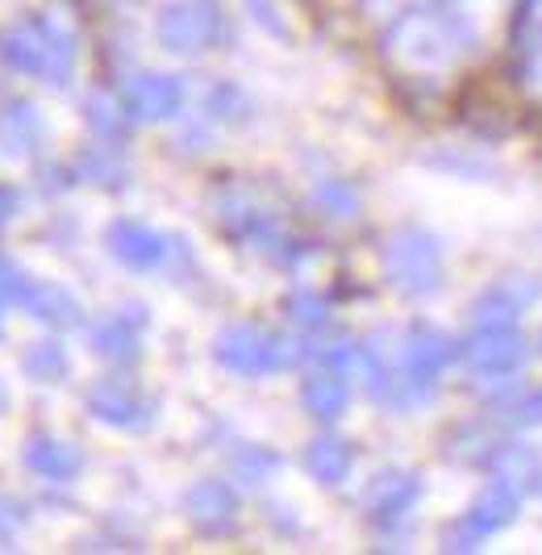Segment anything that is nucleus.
I'll return each mask as SVG.
<instances>
[{
  "instance_id": "nucleus-1",
  "label": "nucleus",
  "mask_w": 542,
  "mask_h": 555,
  "mask_svg": "<svg viewBox=\"0 0 542 555\" xmlns=\"http://www.w3.org/2000/svg\"><path fill=\"white\" fill-rule=\"evenodd\" d=\"M472 47H476L472 34L455 22L451 9H409L388 29L384 59L397 72L426 80V76H447Z\"/></svg>"
},
{
  "instance_id": "nucleus-2",
  "label": "nucleus",
  "mask_w": 542,
  "mask_h": 555,
  "mask_svg": "<svg viewBox=\"0 0 542 555\" xmlns=\"http://www.w3.org/2000/svg\"><path fill=\"white\" fill-rule=\"evenodd\" d=\"M0 63L9 72L63 88L76 72V34L51 17H22L0 29Z\"/></svg>"
},
{
  "instance_id": "nucleus-3",
  "label": "nucleus",
  "mask_w": 542,
  "mask_h": 555,
  "mask_svg": "<svg viewBox=\"0 0 542 555\" xmlns=\"http://www.w3.org/2000/svg\"><path fill=\"white\" fill-rule=\"evenodd\" d=\"M384 276L401 297H413V301L434 297L442 288V276H447L438 238L422 225L392 230L388 243H384Z\"/></svg>"
},
{
  "instance_id": "nucleus-4",
  "label": "nucleus",
  "mask_w": 542,
  "mask_h": 555,
  "mask_svg": "<svg viewBox=\"0 0 542 555\" xmlns=\"http://www.w3.org/2000/svg\"><path fill=\"white\" fill-rule=\"evenodd\" d=\"M214 360L234 372V376H271V372H288L305 360V347L288 334H275L268 326H225L214 343Z\"/></svg>"
},
{
  "instance_id": "nucleus-5",
  "label": "nucleus",
  "mask_w": 542,
  "mask_h": 555,
  "mask_svg": "<svg viewBox=\"0 0 542 555\" xmlns=\"http://www.w3.org/2000/svg\"><path fill=\"white\" fill-rule=\"evenodd\" d=\"M517 505H521V489L509 485V480H488L480 489V498L472 501V509L463 514L455 527H447L442 534V547L447 552H476L480 543H488L492 534L509 527L517 518Z\"/></svg>"
},
{
  "instance_id": "nucleus-6",
  "label": "nucleus",
  "mask_w": 542,
  "mask_h": 555,
  "mask_svg": "<svg viewBox=\"0 0 542 555\" xmlns=\"http://www.w3.org/2000/svg\"><path fill=\"white\" fill-rule=\"evenodd\" d=\"M83 405L96 422H105L113 430H126V435H146L159 422V401L146 397L134 380H121V376L96 380L83 392Z\"/></svg>"
},
{
  "instance_id": "nucleus-7",
  "label": "nucleus",
  "mask_w": 542,
  "mask_h": 555,
  "mask_svg": "<svg viewBox=\"0 0 542 555\" xmlns=\"http://www.w3.org/2000/svg\"><path fill=\"white\" fill-rule=\"evenodd\" d=\"M155 38L171 55H201L221 38V9L217 0H176L155 22Z\"/></svg>"
},
{
  "instance_id": "nucleus-8",
  "label": "nucleus",
  "mask_w": 542,
  "mask_h": 555,
  "mask_svg": "<svg viewBox=\"0 0 542 555\" xmlns=\"http://www.w3.org/2000/svg\"><path fill=\"white\" fill-rule=\"evenodd\" d=\"M530 356V343L517 334V326H476V334L463 343V360L476 376L505 380L521 372V363Z\"/></svg>"
},
{
  "instance_id": "nucleus-9",
  "label": "nucleus",
  "mask_w": 542,
  "mask_h": 555,
  "mask_svg": "<svg viewBox=\"0 0 542 555\" xmlns=\"http://www.w3.org/2000/svg\"><path fill=\"white\" fill-rule=\"evenodd\" d=\"M184 514H189L192 527L209 534V539H230L243 522L238 493L225 480H196L184 493Z\"/></svg>"
},
{
  "instance_id": "nucleus-10",
  "label": "nucleus",
  "mask_w": 542,
  "mask_h": 555,
  "mask_svg": "<svg viewBox=\"0 0 542 555\" xmlns=\"http://www.w3.org/2000/svg\"><path fill=\"white\" fill-rule=\"evenodd\" d=\"M184 101H189L184 83L176 80V76H155V72L134 76V80H126V88H121V105L130 113V121H142V126L171 121L176 113L184 109Z\"/></svg>"
},
{
  "instance_id": "nucleus-11",
  "label": "nucleus",
  "mask_w": 542,
  "mask_h": 555,
  "mask_svg": "<svg viewBox=\"0 0 542 555\" xmlns=\"http://www.w3.org/2000/svg\"><path fill=\"white\" fill-rule=\"evenodd\" d=\"M105 247L108 255L121 263V268H130V272H151V268H163L167 263V238H163L159 230H151V225L142 222H130V218H117V222L105 230Z\"/></svg>"
},
{
  "instance_id": "nucleus-12",
  "label": "nucleus",
  "mask_w": 542,
  "mask_h": 555,
  "mask_svg": "<svg viewBox=\"0 0 542 555\" xmlns=\"http://www.w3.org/2000/svg\"><path fill=\"white\" fill-rule=\"evenodd\" d=\"M417 498H422V476L405 473V468H388L363 489V509L384 527H397L401 518H409Z\"/></svg>"
},
{
  "instance_id": "nucleus-13",
  "label": "nucleus",
  "mask_w": 542,
  "mask_h": 555,
  "mask_svg": "<svg viewBox=\"0 0 542 555\" xmlns=\"http://www.w3.org/2000/svg\"><path fill=\"white\" fill-rule=\"evenodd\" d=\"M142 326H146V309H121V313H113V318L92 326V351L105 363H113V367H130L142 356Z\"/></svg>"
},
{
  "instance_id": "nucleus-14",
  "label": "nucleus",
  "mask_w": 542,
  "mask_h": 555,
  "mask_svg": "<svg viewBox=\"0 0 542 555\" xmlns=\"http://www.w3.org/2000/svg\"><path fill=\"white\" fill-rule=\"evenodd\" d=\"M300 401H305V410L318 417V422H338V417L347 414V405H351V376L338 363L325 360L318 372L305 376Z\"/></svg>"
},
{
  "instance_id": "nucleus-15",
  "label": "nucleus",
  "mask_w": 542,
  "mask_h": 555,
  "mask_svg": "<svg viewBox=\"0 0 542 555\" xmlns=\"http://www.w3.org/2000/svg\"><path fill=\"white\" fill-rule=\"evenodd\" d=\"M26 468L42 480H54V485H67L83 473V451L67 439H54V435H29L26 451H22Z\"/></svg>"
},
{
  "instance_id": "nucleus-16",
  "label": "nucleus",
  "mask_w": 542,
  "mask_h": 555,
  "mask_svg": "<svg viewBox=\"0 0 542 555\" xmlns=\"http://www.w3.org/2000/svg\"><path fill=\"white\" fill-rule=\"evenodd\" d=\"M42 113L34 109L29 101H9L4 109H0V151L9 155V159H29V155H38V146H42Z\"/></svg>"
},
{
  "instance_id": "nucleus-17",
  "label": "nucleus",
  "mask_w": 542,
  "mask_h": 555,
  "mask_svg": "<svg viewBox=\"0 0 542 555\" xmlns=\"http://www.w3.org/2000/svg\"><path fill=\"white\" fill-rule=\"evenodd\" d=\"M305 468L313 480H322L330 489H338L354 468V447L338 435H318L313 443L305 447Z\"/></svg>"
},
{
  "instance_id": "nucleus-18",
  "label": "nucleus",
  "mask_w": 542,
  "mask_h": 555,
  "mask_svg": "<svg viewBox=\"0 0 542 555\" xmlns=\"http://www.w3.org/2000/svg\"><path fill=\"white\" fill-rule=\"evenodd\" d=\"M26 309L38 322H47L51 331H72V326L83 322L80 301H76L67 288H59V284H34L26 297Z\"/></svg>"
},
{
  "instance_id": "nucleus-19",
  "label": "nucleus",
  "mask_w": 542,
  "mask_h": 555,
  "mask_svg": "<svg viewBox=\"0 0 542 555\" xmlns=\"http://www.w3.org/2000/svg\"><path fill=\"white\" fill-rule=\"evenodd\" d=\"M22 372L34 385H59L72 372V356L59 338H42V343H29V351L22 356Z\"/></svg>"
},
{
  "instance_id": "nucleus-20",
  "label": "nucleus",
  "mask_w": 542,
  "mask_h": 555,
  "mask_svg": "<svg viewBox=\"0 0 542 555\" xmlns=\"http://www.w3.org/2000/svg\"><path fill=\"white\" fill-rule=\"evenodd\" d=\"M83 113H88V126H92L101 139H108V142L126 139L130 113H126V105H121V96H113V92H92L88 105H83Z\"/></svg>"
},
{
  "instance_id": "nucleus-21",
  "label": "nucleus",
  "mask_w": 542,
  "mask_h": 555,
  "mask_svg": "<svg viewBox=\"0 0 542 555\" xmlns=\"http://www.w3.org/2000/svg\"><path fill=\"white\" fill-rule=\"evenodd\" d=\"M447 9H451V13H455V22L472 34V42L480 47V42L488 38V29L501 22L505 0H451Z\"/></svg>"
},
{
  "instance_id": "nucleus-22",
  "label": "nucleus",
  "mask_w": 542,
  "mask_h": 555,
  "mask_svg": "<svg viewBox=\"0 0 542 555\" xmlns=\"http://www.w3.org/2000/svg\"><path fill=\"white\" fill-rule=\"evenodd\" d=\"M313 205L322 209L330 222H351V218H359V193H354L347 180H322L313 189Z\"/></svg>"
},
{
  "instance_id": "nucleus-23",
  "label": "nucleus",
  "mask_w": 542,
  "mask_h": 555,
  "mask_svg": "<svg viewBox=\"0 0 542 555\" xmlns=\"http://www.w3.org/2000/svg\"><path fill=\"white\" fill-rule=\"evenodd\" d=\"M488 464H492V473L501 476V480H509L517 489H526L530 480H539V460L526 447H496Z\"/></svg>"
},
{
  "instance_id": "nucleus-24",
  "label": "nucleus",
  "mask_w": 542,
  "mask_h": 555,
  "mask_svg": "<svg viewBox=\"0 0 542 555\" xmlns=\"http://www.w3.org/2000/svg\"><path fill=\"white\" fill-rule=\"evenodd\" d=\"M80 180L101 184V189H121L126 184V164L117 159V151H88L80 159Z\"/></svg>"
},
{
  "instance_id": "nucleus-25",
  "label": "nucleus",
  "mask_w": 542,
  "mask_h": 555,
  "mask_svg": "<svg viewBox=\"0 0 542 555\" xmlns=\"http://www.w3.org/2000/svg\"><path fill=\"white\" fill-rule=\"evenodd\" d=\"M246 96L234 88V83H217L214 92H209V101H205V117L214 121V126H234V121H246Z\"/></svg>"
},
{
  "instance_id": "nucleus-26",
  "label": "nucleus",
  "mask_w": 542,
  "mask_h": 555,
  "mask_svg": "<svg viewBox=\"0 0 542 555\" xmlns=\"http://www.w3.org/2000/svg\"><path fill=\"white\" fill-rule=\"evenodd\" d=\"M517 313H521V301L514 293L509 288H492L476 306V326H514Z\"/></svg>"
},
{
  "instance_id": "nucleus-27",
  "label": "nucleus",
  "mask_w": 542,
  "mask_h": 555,
  "mask_svg": "<svg viewBox=\"0 0 542 555\" xmlns=\"http://www.w3.org/2000/svg\"><path fill=\"white\" fill-rule=\"evenodd\" d=\"M275 468H280V455H271L263 447H246V451L234 455V473L243 476L246 485H263Z\"/></svg>"
},
{
  "instance_id": "nucleus-28",
  "label": "nucleus",
  "mask_w": 542,
  "mask_h": 555,
  "mask_svg": "<svg viewBox=\"0 0 542 555\" xmlns=\"http://www.w3.org/2000/svg\"><path fill=\"white\" fill-rule=\"evenodd\" d=\"M288 318L305 331H325L330 326V306L313 293H297V297H288Z\"/></svg>"
},
{
  "instance_id": "nucleus-29",
  "label": "nucleus",
  "mask_w": 542,
  "mask_h": 555,
  "mask_svg": "<svg viewBox=\"0 0 542 555\" xmlns=\"http://www.w3.org/2000/svg\"><path fill=\"white\" fill-rule=\"evenodd\" d=\"M501 417L514 426V430H539L542 426V389L526 392V397H517V401H509L505 410H501Z\"/></svg>"
},
{
  "instance_id": "nucleus-30",
  "label": "nucleus",
  "mask_w": 542,
  "mask_h": 555,
  "mask_svg": "<svg viewBox=\"0 0 542 555\" xmlns=\"http://www.w3.org/2000/svg\"><path fill=\"white\" fill-rule=\"evenodd\" d=\"M29 522V509L26 501L9 498V493H0V543H13Z\"/></svg>"
},
{
  "instance_id": "nucleus-31",
  "label": "nucleus",
  "mask_w": 542,
  "mask_h": 555,
  "mask_svg": "<svg viewBox=\"0 0 542 555\" xmlns=\"http://www.w3.org/2000/svg\"><path fill=\"white\" fill-rule=\"evenodd\" d=\"M246 9H250V17L268 29L271 38H288L293 34L288 22H284V4L280 0H246Z\"/></svg>"
},
{
  "instance_id": "nucleus-32",
  "label": "nucleus",
  "mask_w": 542,
  "mask_h": 555,
  "mask_svg": "<svg viewBox=\"0 0 542 555\" xmlns=\"http://www.w3.org/2000/svg\"><path fill=\"white\" fill-rule=\"evenodd\" d=\"M517 38L526 42L521 51H534V47H542V0H530V4L521 9V22H517Z\"/></svg>"
},
{
  "instance_id": "nucleus-33",
  "label": "nucleus",
  "mask_w": 542,
  "mask_h": 555,
  "mask_svg": "<svg viewBox=\"0 0 542 555\" xmlns=\"http://www.w3.org/2000/svg\"><path fill=\"white\" fill-rule=\"evenodd\" d=\"M359 4H363L367 17H401V13H409L417 0H359Z\"/></svg>"
},
{
  "instance_id": "nucleus-34",
  "label": "nucleus",
  "mask_w": 542,
  "mask_h": 555,
  "mask_svg": "<svg viewBox=\"0 0 542 555\" xmlns=\"http://www.w3.org/2000/svg\"><path fill=\"white\" fill-rule=\"evenodd\" d=\"M17 205H22V196H17V189H0V225L9 222L13 214H17Z\"/></svg>"
},
{
  "instance_id": "nucleus-35",
  "label": "nucleus",
  "mask_w": 542,
  "mask_h": 555,
  "mask_svg": "<svg viewBox=\"0 0 542 555\" xmlns=\"http://www.w3.org/2000/svg\"><path fill=\"white\" fill-rule=\"evenodd\" d=\"M0 334H4V301H0Z\"/></svg>"
},
{
  "instance_id": "nucleus-36",
  "label": "nucleus",
  "mask_w": 542,
  "mask_h": 555,
  "mask_svg": "<svg viewBox=\"0 0 542 555\" xmlns=\"http://www.w3.org/2000/svg\"><path fill=\"white\" fill-rule=\"evenodd\" d=\"M539 489H542V480H539Z\"/></svg>"
}]
</instances>
